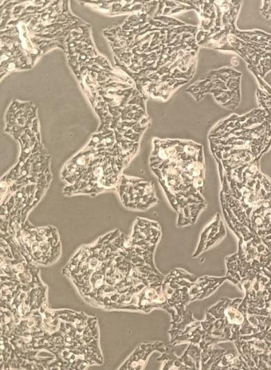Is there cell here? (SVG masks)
Here are the masks:
<instances>
[{
  "label": "cell",
  "instance_id": "1",
  "mask_svg": "<svg viewBox=\"0 0 271 370\" xmlns=\"http://www.w3.org/2000/svg\"><path fill=\"white\" fill-rule=\"evenodd\" d=\"M126 22L134 29L122 69L145 96L167 101L196 71L197 26L165 15L163 1H149Z\"/></svg>",
  "mask_w": 271,
  "mask_h": 370
},
{
  "label": "cell",
  "instance_id": "2",
  "mask_svg": "<svg viewBox=\"0 0 271 370\" xmlns=\"http://www.w3.org/2000/svg\"><path fill=\"white\" fill-rule=\"evenodd\" d=\"M152 144L149 167L177 213V227L194 225L207 206L202 195L205 180L202 146L190 140L157 137Z\"/></svg>",
  "mask_w": 271,
  "mask_h": 370
},
{
  "label": "cell",
  "instance_id": "3",
  "mask_svg": "<svg viewBox=\"0 0 271 370\" xmlns=\"http://www.w3.org/2000/svg\"><path fill=\"white\" fill-rule=\"evenodd\" d=\"M241 1H196L199 15L196 39L199 46L239 55L256 74L264 76L271 69V35L240 31L235 24Z\"/></svg>",
  "mask_w": 271,
  "mask_h": 370
},
{
  "label": "cell",
  "instance_id": "4",
  "mask_svg": "<svg viewBox=\"0 0 271 370\" xmlns=\"http://www.w3.org/2000/svg\"><path fill=\"white\" fill-rule=\"evenodd\" d=\"M219 174L259 163L271 146V124L261 109L233 114L218 122L208 135Z\"/></svg>",
  "mask_w": 271,
  "mask_h": 370
},
{
  "label": "cell",
  "instance_id": "5",
  "mask_svg": "<svg viewBox=\"0 0 271 370\" xmlns=\"http://www.w3.org/2000/svg\"><path fill=\"white\" fill-rule=\"evenodd\" d=\"M91 149L92 157L87 171L74 185L64 187L65 195L95 196L104 192L116 191L122 171L132 159L120 153Z\"/></svg>",
  "mask_w": 271,
  "mask_h": 370
},
{
  "label": "cell",
  "instance_id": "6",
  "mask_svg": "<svg viewBox=\"0 0 271 370\" xmlns=\"http://www.w3.org/2000/svg\"><path fill=\"white\" fill-rule=\"evenodd\" d=\"M14 237L24 255L35 264L47 266L60 256V237L54 226L35 227L26 220Z\"/></svg>",
  "mask_w": 271,
  "mask_h": 370
},
{
  "label": "cell",
  "instance_id": "7",
  "mask_svg": "<svg viewBox=\"0 0 271 370\" xmlns=\"http://www.w3.org/2000/svg\"><path fill=\"white\" fill-rule=\"evenodd\" d=\"M241 74L229 67L212 70L187 89V92L199 101L206 93H211L222 107L236 109L240 102Z\"/></svg>",
  "mask_w": 271,
  "mask_h": 370
},
{
  "label": "cell",
  "instance_id": "8",
  "mask_svg": "<svg viewBox=\"0 0 271 370\" xmlns=\"http://www.w3.org/2000/svg\"><path fill=\"white\" fill-rule=\"evenodd\" d=\"M161 235L158 223L138 217L131 235L125 237L122 247L125 251L141 257L148 264L155 267L154 253Z\"/></svg>",
  "mask_w": 271,
  "mask_h": 370
},
{
  "label": "cell",
  "instance_id": "9",
  "mask_svg": "<svg viewBox=\"0 0 271 370\" xmlns=\"http://www.w3.org/2000/svg\"><path fill=\"white\" fill-rule=\"evenodd\" d=\"M116 192L122 205L131 210H146L159 201L153 183L138 177L122 174Z\"/></svg>",
  "mask_w": 271,
  "mask_h": 370
},
{
  "label": "cell",
  "instance_id": "10",
  "mask_svg": "<svg viewBox=\"0 0 271 370\" xmlns=\"http://www.w3.org/2000/svg\"><path fill=\"white\" fill-rule=\"evenodd\" d=\"M92 157V151L87 145L64 165L60 175L66 185H74L87 171Z\"/></svg>",
  "mask_w": 271,
  "mask_h": 370
},
{
  "label": "cell",
  "instance_id": "11",
  "mask_svg": "<svg viewBox=\"0 0 271 370\" xmlns=\"http://www.w3.org/2000/svg\"><path fill=\"white\" fill-rule=\"evenodd\" d=\"M165 350V345L163 342H143L134 350L124 364L119 367V369H142L152 351L163 352Z\"/></svg>",
  "mask_w": 271,
  "mask_h": 370
},
{
  "label": "cell",
  "instance_id": "12",
  "mask_svg": "<svg viewBox=\"0 0 271 370\" xmlns=\"http://www.w3.org/2000/svg\"><path fill=\"white\" fill-rule=\"evenodd\" d=\"M226 231L219 214L204 229L192 257H197L225 237Z\"/></svg>",
  "mask_w": 271,
  "mask_h": 370
}]
</instances>
